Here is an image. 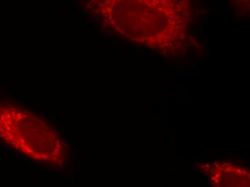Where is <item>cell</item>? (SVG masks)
I'll return each instance as SVG.
<instances>
[{"label":"cell","instance_id":"cell-1","mask_svg":"<svg viewBox=\"0 0 250 187\" xmlns=\"http://www.w3.org/2000/svg\"><path fill=\"white\" fill-rule=\"evenodd\" d=\"M0 139L27 157L62 167L68 150L60 134L25 108L0 103Z\"/></svg>","mask_w":250,"mask_h":187},{"label":"cell","instance_id":"cell-2","mask_svg":"<svg viewBox=\"0 0 250 187\" xmlns=\"http://www.w3.org/2000/svg\"><path fill=\"white\" fill-rule=\"evenodd\" d=\"M213 187H250L249 171L227 162H214L201 166Z\"/></svg>","mask_w":250,"mask_h":187}]
</instances>
